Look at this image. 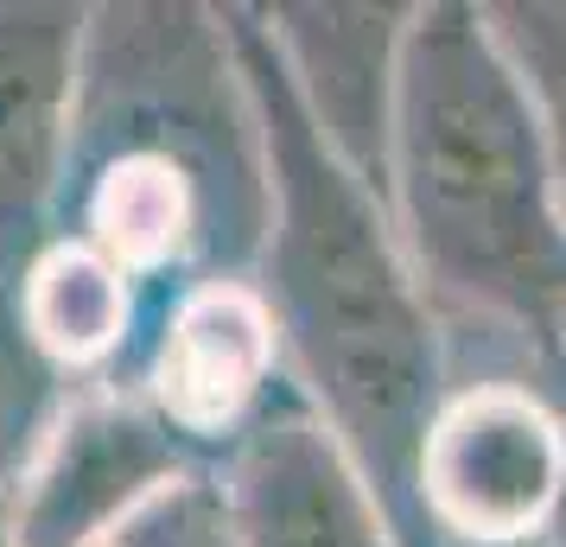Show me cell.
I'll use <instances>...</instances> for the list:
<instances>
[{
    "label": "cell",
    "mask_w": 566,
    "mask_h": 547,
    "mask_svg": "<svg viewBox=\"0 0 566 547\" xmlns=\"http://www.w3.org/2000/svg\"><path fill=\"white\" fill-rule=\"evenodd\" d=\"M268 223V147L223 7H90L57 235L122 267L147 332L185 287L255 281Z\"/></svg>",
    "instance_id": "cell-1"
},
{
    "label": "cell",
    "mask_w": 566,
    "mask_h": 547,
    "mask_svg": "<svg viewBox=\"0 0 566 547\" xmlns=\"http://www.w3.org/2000/svg\"><path fill=\"white\" fill-rule=\"evenodd\" d=\"M388 230L459 382H528L566 338V191L464 0L413 7L388 134Z\"/></svg>",
    "instance_id": "cell-2"
},
{
    "label": "cell",
    "mask_w": 566,
    "mask_h": 547,
    "mask_svg": "<svg viewBox=\"0 0 566 547\" xmlns=\"http://www.w3.org/2000/svg\"><path fill=\"white\" fill-rule=\"evenodd\" d=\"M223 27L274 185L255 287L274 313L286 389L344 445L395 547H433L413 503V452L452 389L439 318L388 230L382 198H369L300 115L255 7H223Z\"/></svg>",
    "instance_id": "cell-3"
},
{
    "label": "cell",
    "mask_w": 566,
    "mask_h": 547,
    "mask_svg": "<svg viewBox=\"0 0 566 547\" xmlns=\"http://www.w3.org/2000/svg\"><path fill=\"white\" fill-rule=\"evenodd\" d=\"M566 496V427L528 382L446 389L413 452L433 547H541Z\"/></svg>",
    "instance_id": "cell-4"
},
{
    "label": "cell",
    "mask_w": 566,
    "mask_h": 547,
    "mask_svg": "<svg viewBox=\"0 0 566 547\" xmlns=\"http://www.w3.org/2000/svg\"><path fill=\"white\" fill-rule=\"evenodd\" d=\"M205 459L122 389H71L27 477L0 496L13 547H108L166 491L205 477Z\"/></svg>",
    "instance_id": "cell-5"
},
{
    "label": "cell",
    "mask_w": 566,
    "mask_h": 547,
    "mask_svg": "<svg viewBox=\"0 0 566 547\" xmlns=\"http://www.w3.org/2000/svg\"><path fill=\"white\" fill-rule=\"evenodd\" d=\"M122 395H140L210 471L230 445L286 395L274 313L255 281H205L185 287L166 313L140 332Z\"/></svg>",
    "instance_id": "cell-6"
},
{
    "label": "cell",
    "mask_w": 566,
    "mask_h": 547,
    "mask_svg": "<svg viewBox=\"0 0 566 547\" xmlns=\"http://www.w3.org/2000/svg\"><path fill=\"white\" fill-rule=\"evenodd\" d=\"M255 27L268 32L286 90L312 134L325 140V154L369 198H382L413 7L408 0H281V7H255Z\"/></svg>",
    "instance_id": "cell-7"
},
{
    "label": "cell",
    "mask_w": 566,
    "mask_h": 547,
    "mask_svg": "<svg viewBox=\"0 0 566 547\" xmlns=\"http://www.w3.org/2000/svg\"><path fill=\"white\" fill-rule=\"evenodd\" d=\"M83 27V0H0V287L57 235Z\"/></svg>",
    "instance_id": "cell-8"
},
{
    "label": "cell",
    "mask_w": 566,
    "mask_h": 547,
    "mask_svg": "<svg viewBox=\"0 0 566 547\" xmlns=\"http://www.w3.org/2000/svg\"><path fill=\"white\" fill-rule=\"evenodd\" d=\"M235 547H395L344 445L286 389L217 465Z\"/></svg>",
    "instance_id": "cell-9"
},
{
    "label": "cell",
    "mask_w": 566,
    "mask_h": 547,
    "mask_svg": "<svg viewBox=\"0 0 566 547\" xmlns=\"http://www.w3.org/2000/svg\"><path fill=\"white\" fill-rule=\"evenodd\" d=\"M13 325L64 389H108L140 338V293L77 235H52L7 287Z\"/></svg>",
    "instance_id": "cell-10"
},
{
    "label": "cell",
    "mask_w": 566,
    "mask_h": 547,
    "mask_svg": "<svg viewBox=\"0 0 566 547\" xmlns=\"http://www.w3.org/2000/svg\"><path fill=\"white\" fill-rule=\"evenodd\" d=\"M484 32L510 64L566 191V0H484Z\"/></svg>",
    "instance_id": "cell-11"
},
{
    "label": "cell",
    "mask_w": 566,
    "mask_h": 547,
    "mask_svg": "<svg viewBox=\"0 0 566 547\" xmlns=\"http://www.w3.org/2000/svg\"><path fill=\"white\" fill-rule=\"evenodd\" d=\"M64 395L71 389L27 350L20 325H13V306H7V287H0V496L13 491L27 477V465L39 459Z\"/></svg>",
    "instance_id": "cell-12"
},
{
    "label": "cell",
    "mask_w": 566,
    "mask_h": 547,
    "mask_svg": "<svg viewBox=\"0 0 566 547\" xmlns=\"http://www.w3.org/2000/svg\"><path fill=\"white\" fill-rule=\"evenodd\" d=\"M108 547H235L217 471L191 477V484H179V491H166L154 509H140Z\"/></svg>",
    "instance_id": "cell-13"
},
{
    "label": "cell",
    "mask_w": 566,
    "mask_h": 547,
    "mask_svg": "<svg viewBox=\"0 0 566 547\" xmlns=\"http://www.w3.org/2000/svg\"><path fill=\"white\" fill-rule=\"evenodd\" d=\"M528 389H535L541 401L554 408V420L566 427V338H560V344H554V350H547V357L535 364V376H528Z\"/></svg>",
    "instance_id": "cell-14"
},
{
    "label": "cell",
    "mask_w": 566,
    "mask_h": 547,
    "mask_svg": "<svg viewBox=\"0 0 566 547\" xmlns=\"http://www.w3.org/2000/svg\"><path fill=\"white\" fill-rule=\"evenodd\" d=\"M541 547H566V496H560V509H554V522H547V535H541Z\"/></svg>",
    "instance_id": "cell-15"
},
{
    "label": "cell",
    "mask_w": 566,
    "mask_h": 547,
    "mask_svg": "<svg viewBox=\"0 0 566 547\" xmlns=\"http://www.w3.org/2000/svg\"><path fill=\"white\" fill-rule=\"evenodd\" d=\"M0 547H13V541H7V509H0Z\"/></svg>",
    "instance_id": "cell-16"
}]
</instances>
